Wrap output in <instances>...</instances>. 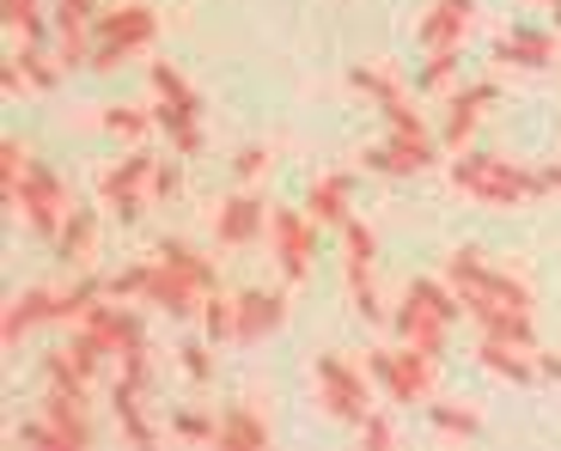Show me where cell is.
Returning a JSON list of instances; mask_svg holds the SVG:
<instances>
[{"instance_id":"cell-48","label":"cell","mask_w":561,"mask_h":451,"mask_svg":"<svg viewBox=\"0 0 561 451\" xmlns=\"http://www.w3.org/2000/svg\"><path fill=\"white\" fill-rule=\"evenodd\" d=\"M0 85H7V99H25V92H31V80H25V68H19V56L0 68Z\"/></svg>"},{"instance_id":"cell-8","label":"cell","mask_w":561,"mask_h":451,"mask_svg":"<svg viewBox=\"0 0 561 451\" xmlns=\"http://www.w3.org/2000/svg\"><path fill=\"white\" fill-rule=\"evenodd\" d=\"M373 263H379V239L366 220H342V268H348V299L366 324H379L385 305H379V287H373Z\"/></svg>"},{"instance_id":"cell-51","label":"cell","mask_w":561,"mask_h":451,"mask_svg":"<svg viewBox=\"0 0 561 451\" xmlns=\"http://www.w3.org/2000/svg\"><path fill=\"white\" fill-rule=\"evenodd\" d=\"M556 25H561V13H556Z\"/></svg>"},{"instance_id":"cell-15","label":"cell","mask_w":561,"mask_h":451,"mask_svg":"<svg viewBox=\"0 0 561 451\" xmlns=\"http://www.w3.org/2000/svg\"><path fill=\"white\" fill-rule=\"evenodd\" d=\"M37 324H56V287H25L0 311V348H19Z\"/></svg>"},{"instance_id":"cell-25","label":"cell","mask_w":561,"mask_h":451,"mask_svg":"<svg viewBox=\"0 0 561 451\" xmlns=\"http://www.w3.org/2000/svg\"><path fill=\"white\" fill-rule=\"evenodd\" d=\"M111 409H116V427H123V439L128 446H159V433H153V421H147V409H140V391L135 384H123L116 379V391H111Z\"/></svg>"},{"instance_id":"cell-41","label":"cell","mask_w":561,"mask_h":451,"mask_svg":"<svg viewBox=\"0 0 561 451\" xmlns=\"http://www.w3.org/2000/svg\"><path fill=\"white\" fill-rule=\"evenodd\" d=\"M178 367H183V379H190V384H208V379H214V354L202 348V342H183V348H178Z\"/></svg>"},{"instance_id":"cell-2","label":"cell","mask_w":561,"mask_h":451,"mask_svg":"<svg viewBox=\"0 0 561 451\" xmlns=\"http://www.w3.org/2000/svg\"><path fill=\"white\" fill-rule=\"evenodd\" d=\"M446 281L458 287L463 317H477V311H489V305L531 311V287H525L519 275H506V268H494L489 256L477 251V244H463V251H451V256H446Z\"/></svg>"},{"instance_id":"cell-40","label":"cell","mask_w":561,"mask_h":451,"mask_svg":"<svg viewBox=\"0 0 561 451\" xmlns=\"http://www.w3.org/2000/svg\"><path fill=\"white\" fill-rule=\"evenodd\" d=\"M451 68H458V49H427V68H421V92H446Z\"/></svg>"},{"instance_id":"cell-44","label":"cell","mask_w":561,"mask_h":451,"mask_svg":"<svg viewBox=\"0 0 561 451\" xmlns=\"http://www.w3.org/2000/svg\"><path fill=\"white\" fill-rule=\"evenodd\" d=\"M19 446H43V451H68V446H61V433H56V427H49V421H43V415H31V421H19Z\"/></svg>"},{"instance_id":"cell-19","label":"cell","mask_w":561,"mask_h":451,"mask_svg":"<svg viewBox=\"0 0 561 451\" xmlns=\"http://www.w3.org/2000/svg\"><path fill=\"white\" fill-rule=\"evenodd\" d=\"M37 415H43L49 427H56V433H61V446H68V451H85V446H92V421H85V396H68V391H49V384H43Z\"/></svg>"},{"instance_id":"cell-39","label":"cell","mask_w":561,"mask_h":451,"mask_svg":"<svg viewBox=\"0 0 561 451\" xmlns=\"http://www.w3.org/2000/svg\"><path fill=\"white\" fill-rule=\"evenodd\" d=\"M19 68H25V80H31V92H56L61 85V61H49V56H37V49H19Z\"/></svg>"},{"instance_id":"cell-32","label":"cell","mask_w":561,"mask_h":451,"mask_svg":"<svg viewBox=\"0 0 561 451\" xmlns=\"http://www.w3.org/2000/svg\"><path fill=\"white\" fill-rule=\"evenodd\" d=\"M427 421H434L446 439H482V415L458 409V403H427Z\"/></svg>"},{"instance_id":"cell-11","label":"cell","mask_w":561,"mask_h":451,"mask_svg":"<svg viewBox=\"0 0 561 451\" xmlns=\"http://www.w3.org/2000/svg\"><path fill=\"white\" fill-rule=\"evenodd\" d=\"M397 342H409V348H421V354H434V360H446V342H451V317H439L427 299H415V293H403V305H397Z\"/></svg>"},{"instance_id":"cell-4","label":"cell","mask_w":561,"mask_h":451,"mask_svg":"<svg viewBox=\"0 0 561 451\" xmlns=\"http://www.w3.org/2000/svg\"><path fill=\"white\" fill-rule=\"evenodd\" d=\"M7 208H13L19 220H25L31 232H37V239H49V244H56V232L68 226V213H73V196H68V184H61L56 171L31 159L25 184H19V196L7 201Z\"/></svg>"},{"instance_id":"cell-18","label":"cell","mask_w":561,"mask_h":451,"mask_svg":"<svg viewBox=\"0 0 561 451\" xmlns=\"http://www.w3.org/2000/svg\"><path fill=\"white\" fill-rule=\"evenodd\" d=\"M477 367L494 372V379H506V384L543 379V372H537V348H519V342H501V336H482L477 342Z\"/></svg>"},{"instance_id":"cell-31","label":"cell","mask_w":561,"mask_h":451,"mask_svg":"<svg viewBox=\"0 0 561 451\" xmlns=\"http://www.w3.org/2000/svg\"><path fill=\"white\" fill-rule=\"evenodd\" d=\"M147 80H153V92L165 104H183V111H202V92L190 80H183L178 68H171V61H153V68H147Z\"/></svg>"},{"instance_id":"cell-36","label":"cell","mask_w":561,"mask_h":451,"mask_svg":"<svg viewBox=\"0 0 561 451\" xmlns=\"http://www.w3.org/2000/svg\"><path fill=\"white\" fill-rule=\"evenodd\" d=\"M25 171H31L25 141H0V201H13V196H19V184H25Z\"/></svg>"},{"instance_id":"cell-13","label":"cell","mask_w":561,"mask_h":451,"mask_svg":"<svg viewBox=\"0 0 561 451\" xmlns=\"http://www.w3.org/2000/svg\"><path fill=\"white\" fill-rule=\"evenodd\" d=\"M494 104V80H477V85H458L446 99V123H439V141L451 147V153H463L470 147V135H477L482 111Z\"/></svg>"},{"instance_id":"cell-14","label":"cell","mask_w":561,"mask_h":451,"mask_svg":"<svg viewBox=\"0 0 561 451\" xmlns=\"http://www.w3.org/2000/svg\"><path fill=\"white\" fill-rule=\"evenodd\" d=\"M360 165L366 171H385V177H421V171L434 165V141H421V135H397V128H391V141L366 147Z\"/></svg>"},{"instance_id":"cell-46","label":"cell","mask_w":561,"mask_h":451,"mask_svg":"<svg viewBox=\"0 0 561 451\" xmlns=\"http://www.w3.org/2000/svg\"><path fill=\"white\" fill-rule=\"evenodd\" d=\"M354 433H360V446H379V451H385V446H397V427L385 421V415H366V421L354 427Z\"/></svg>"},{"instance_id":"cell-27","label":"cell","mask_w":561,"mask_h":451,"mask_svg":"<svg viewBox=\"0 0 561 451\" xmlns=\"http://www.w3.org/2000/svg\"><path fill=\"white\" fill-rule=\"evenodd\" d=\"M153 116H159V128L171 135V147H178L183 159L202 153V111H183V104H165V99H159Z\"/></svg>"},{"instance_id":"cell-28","label":"cell","mask_w":561,"mask_h":451,"mask_svg":"<svg viewBox=\"0 0 561 451\" xmlns=\"http://www.w3.org/2000/svg\"><path fill=\"white\" fill-rule=\"evenodd\" d=\"M99 299H111L99 275H80L73 287H56V324H80V317L99 305Z\"/></svg>"},{"instance_id":"cell-24","label":"cell","mask_w":561,"mask_h":451,"mask_svg":"<svg viewBox=\"0 0 561 451\" xmlns=\"http://www.w3.org/2000/svg\"><path fill=\"white\" fill-rule=\"evenodd\" d=\"M220 451H268V421L251 409V403H232V409L220 415V439H214Z\"/></svg>"},{"instance_id":"cell-45","label":"cell","mask_w":561,"mask_h":451,"mask_svg":"<svg viewBox=\"0 0 561 451\" xmlns=\"http://www.w3.org/2000/svg\"><path fill=\"white\" fill-rule=\"evenodd\" d=\"M61 25H99V0H56V31Z\"/></svg>"},{"instance_id":"cell-20","label":"cell","mask_w":561,"mask_h":451,"mask_svg":"<svg viewBox=\"0 0 561 451\" xmlns=\"http://www.w3.org/2000/svg\"><path fill=\"white\" fill-rule=\"evenodd\" d=\"M494 61L501 68L543 73V68H556V37H543V31H506V37H494Z\"/></svg>"},{"instance_id":"cell-34","label":"cell","mask_w":561,"mask_h":451,"mask_svg":"<svg viewBox=\"0 0 561 451\" xmlns=\"http://www.w3.org/2000/svg\"><path fill=\"white\" fill-rule=\"evenodd\" d=\"M43 384H49V391H68V396H85L92 379L68 360V348H56V354H43Z\"/></svg>"},{"instance_id":"cell-50","label":"cell","mask_w":561,"mask_h":451,"mask_svg":"<svg viewBox=\"0 0 561 451\" xmlns=\"http://www.w3.org/2000/svg\"><path fill=\"white\" fill-rule=\"evenodd\" d=\"M537 7H549V13H561V0H537Z\"/></svg>"},{"instance_id":"cell-10","label":"cell","mask_w":561,"mask_h":451,"mask_svg":"<svg viewBox=\"0 0 561 451\" xmlns=\"http://www.w3.org/2000/svg\"><path fill=\"white\" fill-rule=\"evenodd\" d=\"M202 299H208V287L190 275V268L165 263V256H153V281H147V305L165 311V317H190V311H202Z\"/></svg>"},{"instance_id":"cell-26","label":"cell","mask_w":561,"mask_h":451,"mask_svg":"<svg viewBox=\"0 0 561 451\" xmlns=\"http://www.w3.org/2000/svg\"><path fill=\"white\" fill-rule=\"evenodd\" d=\"M470 324H477L482 336H501V342H519V348H537L531 311H513V305H489V311H477Z\"/></svg>"},{"instance_id":"cell-33","label":"cell","mask_w":561,"mask_h":451,"mask_svg":"<svg viewBox=\"0 0 561 451\" xmlns=\"http://www.w3.org/2000/svg\"><path fill=\"white\" fill-rule=\"evenodd\" d=\"M202 329H208V342H232V329H239V299H226L220 287H214V293L202 299Z\"/></svg>"},{"instance_id":"cell-16","label":"cell","mask_w":561,"mask_h":451,"mask_svg":"<svg viewBox=\"0 0 561 451\" xmlns=\"http://www.w3.org/2000/svg\"><path fill=\"white\" fill-rule=\"evenodd\" d=\"M263 226H268L263 201H256L251 189H239L232 201H220V208H214V244H226V251H244V244L263 239Z\"/></svg>"},{"instance_id":"cell-29","label":"cell","mask_w":561,"mask_h":451,"mask_svg":"<svg viewBox=\"0 0 561 451\" xmlns=\"http://www.w3.org/2000/svg\"><path fill=\"white\" fill-rule=\"evenodd\" d=\"M153 128H159V116L140 111V104H111V111H104V135H116V141H128V147H140Z\"/></svg>"},{"instance_id":"cell-23","label":"cell","mask_w":561,"mask_h":451,"mask_svg":"<svg viewBox=\"0 0 561 451\" xmlns=\"http://www.w3.org/2000/svg\"><path fill=\"white\" fill-rule=\"evenodd\" d=\"M348 201H354V177H348V171H323V177H311L306 208H311V220H318V226H342V220H348Z\"/></svg>"},{"instance_id":"cell-35","label":"cell","mask_w":561,"mask_h":451,"mask_svg":"<svg viewBox=\"0 0 561 451\" xmlns=\"http://www.w3.org/2000/svg\"><path fill=\"white\" fill-rule=\"evenodd\" d=\"M0 19H7V31L25 43L43 37V0H0Z\"/></svg>"},{"instance_id":"cell-7","label":"cell","mask_w":561,"mask_h":451,"mask_svg":"<svg viewBox=\"0 0 561 451\" xmlns=\"http://www.w3.org/2000/svg\"><path fill=\"white\" fill-rule=\"evenodd\" d=\"M318 403H323V415H336V421H348V427H360L366 415H373V384H366V372L360 367H348L342 354H318Z\"/></svg>"},{"instance_id":"cell-42","label":"cell","mask_w":561,"mask_h":451,"mask_svg":"<svg viewBox=\"0 0 561 451\" xmlns=\"http://www.w3.org/2000/svg\"><path fill=\"white\" fill-rule=\"evenodd\" d=\"M116 379L135 384V391H147V384H153V354H147V348L123 354V360H116Z\"/></svg>"},{"instance_id":"cell-9","label":"cell","mask_w":561,"mask_h":451,"mask_svg":"<svg viewBox=\"0 0 561 451\" xmlns=\"http://www.w3.org/2000/svg\"><path fill=\"white\" fill-rule=\"evenodd\" d=\"M268 244H275V263L287 281H311V256H318V220L299 208H275L268 213Z\"/></svg>"},{"instance_id":"cell-17","label":"cell","mask_w":561,"mask_h":451,"mask_svg":"<svg viewBox=\"0 0 561 451\" xmlns=\"http://www.w3.org/2000/svg\"><path fill=\"white\" fill-rule=\"evenodd\" d=\"M280 324H287V293H263V287L239 293V329H232L239 348H256V342L275 336Z\"/></svg>"},{"instance_id":"cell-30","label":"cell","mask_w":561,"mask_h":451,"mask_svg":"<svg viewBox=\"0 0 561 451\" xmlns=\"http://www.w3.org/2000/svg\"><path fill=\"white\" fill-rule=\"evenodd\" d=\"M92 49H99V25H61L56 31V61L61 68H92Z\"/></svg>"},{"instance_id":"cell-1","label":"cell","mask_w":561,"mask_h":451,"mask_svg":"<svg viewBox=\"0 0 561 451\" xmlns=\"http://www.w3.org/2000/svg\"><path fill=\"white\" fill-rule=\"evenodd\" d=\"M451 189L482 208H525L531 196H543V171H519L501 153H458L451 159Z\"/></svg>"},{"instance_id":"cell-12","label":"cell","mask_w":561,"mask_h":451,"mask_svg":"<svg viewBox=\"0 0 561 451\" xmlns=\"http://www.w3.org/2000/svg\"><path fill=\"white\" fill-rule=\"evenodd\" d=\"M80 329H85V336H99L104 348H111V360H123V354L147 348V329H140V311L116 305V299H111V305L99 299V305H92V311L80 317Z\"/></svg>"},{"instance_id":"cell-43","label":"cell","mask_w":561,"mask_h":451,"mask_svg":"<svg viewBox=\"0 0 561 451\" xmlns=\"http://www.w3.org/2000/svg\"><path fill=\"white\" fill-rule=\"evenodd\" d=\"M275 165V153H268V147H239V159H232V171H239V184H256V177H263V171Z\"/></svg>"},{"instance_id":"cell-3","label":"cell","mask_w":561,"mask_h":451,"mask_svg":"<svg viewBox=\"0 0 561 451\" xmlns=\"http://www.w3.org/2000/svg\"><path fill=\"white\" fill-rule=\"evenodd\" d=\"M159 31V13L147 0H123L111 13H99V49H92V73H116L128 56H140Z\"/></svg>"},{"instance_id":"cell-6","label":"cell","mask_w":561,"mask_h":451,"mask_svg":"<svg viewBox=\"0 0 561 451\" xmlns=\"http://www.w3.org/2000/svg\"><path fill=\"white\" fill-rule=\"evenodd\" d=\"M153 165L159 159L147 147H128V159H116L99 177V201L116 213V226H135L147 213V201H153Z\"/></svg>"},{"instance_id":"cell-37","label":"cell","mask_w":561,"mask_h":451,"mask_svg":"<svg viewBox=\"0 0 561 451\" xmlns=\"http://www.w3.org/2000/svg\"><path fill=\"white\" fill-rule=\"evenodd\" d=\"M171 439H183V446H214V439H220V421H214V415H196V409H178L171 415Z\"/></svg>"},{"instance_id":"cell-49","label":"cell","mask_w":561,"mask_h":451,"mask_svg":"<svg viewBox=\"0 0 561 451\" xmlns=\"http://www.w3.org/2000/svg\"><path fill=\"white\" fill-rule=\"evenodd\" d=\"M537 372H543V379H556V384H561V360H556V354H537Z\"/></svg>"},{"instance_id":"cell-38","label":"cell","mask_w":561,"mask_h":451,"mask_svg":"<svg viewBox=\"0 0 561 451\" xmlns=\"http://www.w3.org/2000/svg\"><path fill=\"white\" fill-rule=\"evenodd\" d=\"M147 281H153V263H128L116 275H104V293L111 299H147Z\"/></svg>"},{"instance_id":"cell-22","label":"cell","mask_w":561,"mask_h":451,"mask_svg":"<svg viewBox=\"0 0 561 451\" xmlns=\"http://www.w3.org/2000/svg\"><path fill=\"white\" fill-rule=\"evenodd\" d=\"M470 13H477V0H434V13L421 19V49H458Z\"/></svg>"},{"instance_id":"cell-47","label":"cell","mask_w":561,"mask_h":451,"mask_svg":"<svg viewBox=\"0 0 561 451\" xmlns=\"http://www.w3.org/2000/svg\"><path fill=\"white\" fill-rule=\"evenodd\" d=\"M183 189V171L178 165H153V201H178Z\"/></svg>"},{"instance_id":"cell-21","label":"cell","mask_w":561,"mask_h":451,"mask_svg":"<svg viewBox=\"0 0 561 451\" xmlns=\"http://www.w3.org/2000/svg\"><path fill=\"white\" fill-rule=\"evenodd\" d=\"M99 208H104V201H99ZM99 208H73L68 226L56 232V256L68 268H92V256H99V226H104Z\"/></svg>"},{"instance_id":"cell-5","label":"cell","mask_w":561,"mask_h":451,"mask_svg":"<svg viewBox=\"0 0 561 451\" xmlns=\"http://www.w3.org/2000/svg\"><path fill=\"white\" fill-rule=\"evenodd\" d=\"M434 354H421V348H373L366 354V372H373V379L385 384V396H391V403H427V396H434Z\"/></svg>"}]
</instances>
